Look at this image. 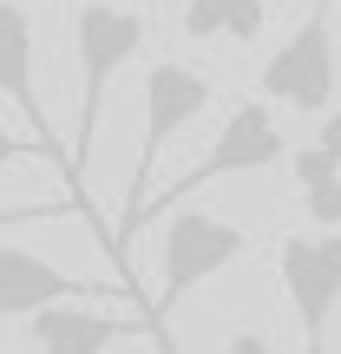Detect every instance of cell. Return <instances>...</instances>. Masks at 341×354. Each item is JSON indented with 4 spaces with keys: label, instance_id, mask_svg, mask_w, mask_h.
<instances>
[{
    "label": "cell",
    "instance_id": "ba28073f",
    "mask_svg": "<svg viewBox=\"0 0 341 354\" xmlns=\"http://www.w3.org/2000/svg\"><path fill=\"white\" fill-rule=\"evenodd\" d=\"M86 289H99V282L66 276L59 263L33 256L20 236H7V243H0V315H7V328H13V322L46 315L53 302H73V295H86Z\"/></svg>",
    "mask_w": 341,
    "mask_h": 354
},
{
    "label": "cell",
    "instance_id": "8fae6325",
    "mask_svg": "<svg viewBox=\"0 0 341 354\" xmlns=\"http://www.w3.org/2000/svg\"><path fill=\"white\" fill-rule=\"evenodd\" d=\"M315 145L341 165V112H322V131H315Z\"/></svg>",
    "mask_w": 341,
    "mask_h": 354
},
{
    "label": "cell",
    "instance_id": "6da1fadb",
    "mask_svg": "<svg viewBox=\"0 0 341 354\" xmlns=\"http://www.w3.org/2000/svg\"><path fill=\"white\" fill-rule=\"evenodd\" d=\"M210 99H216V79L203 73V66L158 59L151 73H145V86H138V105H145V145H138V171H131V197H125V210H118V263H125V250H131L138 216L151 210V197H158V158H165V145L190 125V118L210 112Z\"/></svg>",
    "mask_w": 341,
    "mask_h": 354
},
{
    "label": "cell",
    "instance_id": "7a4b0ae2",
    "mask_svg": "<svg viewBox=\"0 0 341 354\" xmlns=\"http://www.w3.org/2000/svg\"><path fill=\"white\" fill-rule=\"evenodd\" d=\"M145 46V13L118 7V0H92V7H79L73 20V59H79V118H73V165L86 177L92 165V145H99V118H105V92H112V79L125 73L131 59H138Z\"/></svg>",
    "mask_w": 341,
    "mask_h": 354
},
{
    "label": "cell",
    "instance_id": "8992f818",
    "mask_svg": "<svg viewBox=\"0 0 341 354\" xmlns=\"http://www.w3.org/2000/svg\"><path fill=\"white\" fill-rule=\"evenodd\" d=\"M125 335H158V348L177 354L171 348V335H165V322L151 315V308H86L73 295V302H53L46 315H33L26 322V342H33V354H105V348H118Z\"/></svg>",
    "mask_w": 341,
    "mask_h": 354
},
{
    "label": "cell",
    "instance_id": "52a82bcc",
    "mask_svg": "<svg viewBox=\"0 0 341 354\" xmlns=\"http://www.w3.org/2000/svg\"><path fill=\"white\" fill-rule=\"evenodd\" d=\"M289 158V138L276 125V105L269 99H237L216 125L203 165L184 177V184H223V177H243V171H276Z\"/></svg>",
    "mask_w": 341,
    "mask_h": 354
},
{
    "label": "cell",
    "instance_id": "277c9868",
    "mask_svg": "<svg viewBox=\"0 0 341 354\" xmlns=\"http://www.w3.org/2000/svg\"><path fill=\"white\" fill-rule=\"evenodd\" d=\"M263 99L289 105V112H335L341 59H335V0H315L308 20L263 59Z\"/></svg>",
    "mask_w": 341,
    "mask_h": 354
},
{
    "label": "cell",
    "instance_id": "9c48e42d",
    "mask_svg": "<svg viewBox=\"0 0 341 354\" xmlns=\"http://www.w3.org/2000/svg\"><path fill=\"white\" fill-rule=\"evenodd\" d=\"M184 39H237V46H256L269 26V0H184L177 13Z\"/></svg>",
    "mask_w": 341,
    "mask_h": 354
},
{
    "label": "cell",
    "instance_id": "5b68a950",
    "mask_svg": "<svg viewBox=\"0 0 341 354\" xmlns=\"http://www.w3.org/2000/svg\"><path fill=\"white\" fill-rule=\"evenodd\" d=\"M282 289H289L302 354H329V322L341 308V230H295L276 250Z\"/></svg>",
    "mask_w": 341,
    "mask_h": 354
},
{
    "label": "cell",
    "instance_id": "30bf717a",
    "mask_svg": "<svg viewBox=\"0 0 341 354\" xmlns=\"http://www.w3.org/2000/svg\"><path fill=\"white\" fill-rule=\"evenodd\" d=\"M223 354H276V348H269V335H263V328H237V335L223 342Z\"/></svg>",
    "mask_w": 341,
    "mask_h": 354
},
{
    "label": "cell",
    "instance_id": "3957f363",
    "mask_svg": "<svg viewBox=\"0 0 341 354\" xmlns=\"http://www.w3.org/2000/svg\"><path fill=\"white\" fill-rule=\"evenodd\" d=\"M151 230H158V282H151L158 322H165L190 289H203L210 276H223V269L250 250V230L230 223V216H216V210H171L165 203V216H158Z\"/></svg>",
    "mask_w": 341,
    "mask_h": 354
}]
</instances>
